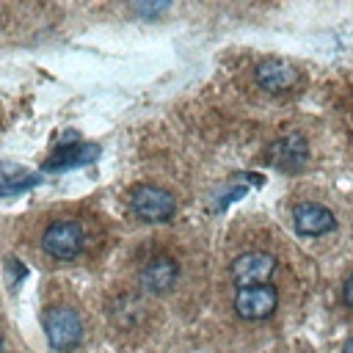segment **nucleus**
I'll list each match as a JSON object with an SVG mask.
<instances>
[{
  "mask_svg": "<svg viewBox=\"0 0 353 353\" xmlns=\"http://www.w3.org/2000/svg\"><path fill=\"white\" fill-rule=\"evenodd\" d=\"M179 276V265L171 256H154L141 270V287L152 295H165Z\"/></svg>",
  "mask_w": 353,
  "mask_h": 353,
  "instance_id": "9d476101",
  "label": "nucleus"
},
{
  "mask_svg": "<svg viewBox=\"0 0 353 353\" xmlns=\"http://www.w3.org/2000/svg\"><path fill=\"white\" fill-rule=\"evenodd\" d=\"M268 160L279 171H301L309 163V146L301 132H290V135L279 138L276 143H270Z\"/></svg>",
  "mask_w": 353,
  "mask_h": 353,
  "instance_id": "0eeeda50",
  "label": "nucleus"
},
{
  "mask_svg": "<svg viewBox=\"0 0 353 353\" xmlns=\"http://www.w3.org/2000/svg\"><path fill=\"white\" fill-rule=\"evenodd\" d=\"M232 279L237 287H256V284H268L270 276L276 273V259L265 251H248L243 256H237L229 268Z\"/></svg>",
  "mask_w": 353,
  "mask_h": 353,
  "instance_id": "39448f33",
  "label": "nucleus"
},
{
  "mask_svg": "<svg viewBox=\"0 0 353 353\" xmlns=\"http://www.w3.org/2000/svg\"><path fill=\"white\" fill-rule=\"evenodd\" d=\"M83 243H85V234L77 221H52L41 237V248L61 262L74 259L83 251Z\"/></svg>",
  "mask_w": 353,
  "mask_h": 353,
  "instance_id": "7ed1b4c3",
  "label": "nucleus"
},
{
  "mask_svg": "<svg viewBox=\"0 0 353 353\" xmlns=\"http://www.w3.org/2000/svg\"><path fill=\"white\" fill-rule=\"evenodd\" d=\"M6 270L11 273L8 287H17V281H19V279H25V265H22V262H17V259H8V262H6Z\"/></svg>",
  "mask_w": 353,
  "mask_h": 353,
  "instance_id": "ddd939ff",
  "label": "nucleus"
},
{
  "mask_svg": "<svg viewBox=\"0 0 353 353\" xmlns=\"http://www.w3.org/2000/svg\"><path fill=\"white\" fill-rule=\"evenodd\" d=\"M99 154V146L97 143H83L77 138L74 130H69V135L63 138V143L44 160V171L52 174V171H66V168H77V165H85L91 160H97Z\"/></svg>",
  "mask_w": 353,
  "mask_h": 353,
  "instance_id": "20e7f679",
  "label": "nucleus"
},
{
  "mask_svg": "<svg viewBox=\"0 0 353 353\" xmlns=\"http://www.w3.org/2000/svg\"><path fill=\"white\" fill-rule=\"evenodd\" d=\"M168 8H171L168 3H132V14H138L143 19H152V17H157V14L168 11Z\"/></svg>",
  "mask_w": 353,
  "mask_h": 353,
  "instance_id": "f8f14e48",
  "label": "nucleus"
},
{
  "mask_svg": "<svg viewBox=\"0 0 353 353\" xmlns=\"http://www.w3.org/2000/svg\"><path fill=\"white\" fill-rule=\"evenodd\" d=\"M279 303V292L270 284H256V287H240L234 295V312L243 320H265L273 314Z\"/></svg>",
  "mask_w": 353,
  "mask_h": 353,
  "instance_id": "423d86ee",
  "label": "nucleus"
},
{
  "mask_svg": "<svg viewBox=\"0 0 353 353\" xmlns=\"http://www.w3.org/2000/svg\"><path fill=\"white\" fill-rule=\"evenodd\" d=\"M39 182H41L39 174H33L22 165H14V163H0V199L19 196V193L36 188Z\"/></svg>",
  "mask_w": 353,
  "mask_h": 353,
  "instance_id": "9b49d317",
  "label": "nucleus"
},
{
  "mask_svg": "<svg viewBox=\"0 0 353 353\" xmlns=\"http://www.w3.org/2000/svg\"><path fill=\"white\" fill-rule=\"evenodd\" d=\"M292 226L303 237H320L336 226V218L328 207H323L317 201H301L292 210Z\"/></svg>",
  "mask_w": 353,
  "mask_h": 353,
  "instance_id": "6e6552de",
  "label": "nucleus"
},
{
  "mask_svg": "<svg viewBox=\"0 0 353 353\" xmlns=\"http://www.w3.org/2000/svg\"><path fill=\"white\" fill-rule=\"evenodd\" d=\"M130 210L146 223H165L176 212V199L157 185H135L130 193Z\"/></svg>",
  "mask_w": 353,
  "mask_h": 353,
  "instance_id": "f257e3e1",
  "label": "nucleus"
},
{
  "mask_svg": "<svg viewBox=\"0 0 353 353\" xmlns=\"http://www.w3.org/2000/svg\"><path fill=\"white\" fill-rule=\"evenodd\" d=\"M342 301L347 309H353V276H347V281L342 284Z\"/></svg>",
  "mask_w": 353,
  "mask_h": 353,
  "instance_id": "4468645a",
  "label": "nucleus"
},
{
  "mask_svg": "<svg viewBox=\"0 0 353 353\" xmlns=\"http://www.w3.org/2000/svg\"><path fill=\"white\" fill-rule=\"evenodd\" d=\"M342 353H353V336L345 342V347H342Z\"/></svg>",
  "mask_w": 353,
  "mask_h": 353,
  "instance_id": "2eb2a0df",
  "label": "nucleus"
},
{
  "mask_svg": "<svg viewBox=\"0 0 353 353\" xmlns=\"http://www.w3.org/2000/svg\"><path fill=\"white\" fill-rule=\"evenodd\" d=\"M44 334L52 350H74L83 339V320L69 306H50L44 312Z\"/></svg>",
  "mask_w": 353,
  "mask_h": 353,
  "instance_id": "f03ea898",
  "label": "nucleus"
},
{
  "mask_svg": "<svg viewBox=\"0 0 353 353\" xmlns=\"http://www.w3.org/2000/svg\"><path fill=\"white\" fill-rule=\"evenodd\" d=\"M3 347H6V342H3V334H0V353H3Z\"/></svg>",
  "mask_w": 353,
  "mask_h": 353,
  "instance_id": "dca6fc26",
  "label": "nucleus"
},
{
  "mask_svg": "<svg viewBox=\"0 0 353 353\" xmlns=\"http://www.w3.org/2000/svg\"><path fill=\"white\" fill-rule=\"evenodd\" d=\"M254 77H256L259 88H265V91H270V94H281V91L295 88V83H298V69L290 66L287 61L268 58V61H259V63H256Z\"/></svg>",
  "mask_w": 353,
  "mask_h": 353,
  "instance_id": "1a4fd4ad",
  "label": "nucleus"
}]
</instances>
